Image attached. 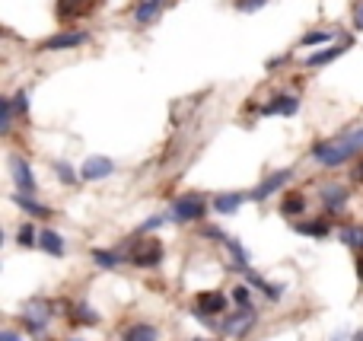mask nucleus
I'll use <instances>...</instances> for the list:
<instances>
[{
    "label": "nucleus",
    "instance_id": "b1692460",
    "mask_svg": "<svg viewBox=\"0 0 363 341\" xmlns=\"http://www.w3.org/2000/svg\"><path fill=\"white\" fill-rule=\"evenodd\" d=\"M249 281H252V287H258V290H265V297H268V300H277V297H281V293H284V287H271L265 278H258V274H255V272H249Z\"/></svg>",
    "mask_w": 363,
    "mask_h": 341
},
{
    "label": "nucleus",
    "instance_id": "4c0bfd02",
    "mask_svg": "<svg viewBox=\"0 0 363 341\" xmlns=\"http://www.w3.org/2000/svg\"><path fill=\"white\" fill-rule=\"evenodd\" d=\"M357 278H360V281H363V249H360V252H357Z\"/></svg>",
    "mask_w": 363,
    "mask_h": 341
},
{
    "label": "nucleus",
    "instance_id": "c9c22d12",
    "mask_svg": "<svg viewBox=\"0 0 363 341\" xmlns=\"http://www.w3.org/2000/svg\"><path fill=\"white\" fill-rule=\"evenodd\" d=\"M159 223H163V217H150V220H147V223H144V227H140V230H138V233H147V230H157Z\"/></svg>",
    "mask_w": 363,
    "mask_h": 341
},
{
    "label": "nucleus",
    "instance_id": "c85d7f7f",
    "mask_svg": "<svg viewBox=\"0 0 363 341\" xmlns=\"http://www.w3.org/2000/svg\"><path fill=\"white\" fill-rule=\"evenodd\" d=\"M226 249L233 252V262L239 265V268H246V262H249V258H246V249H242V246L236 243V239H226Z\"/></svg>",
    "mask_w": 363,
    "mask_h": 341
},
{
    "label": "nucleus",
    "instance_id": "bb28decb",
    "mask_svg": "<svg viewBox=\"0 0 363 341\" xmlns=\"http://www.w3.org/2000/svg\"><path fill=\"white\" fill-rule=\"evenodd\" d=\"M55 173H58V179H61L64 185H77V173L64 160H55Z\"/></svg>",
    "mask_w": 363,
    "mask_h": 341
},
{
    "label": "nucleus",
    "instance_id": "f8f14e48",
    "mask_svg": "<svg viewBox=\"0 0 363 341\" xmlns=\"http://www.w3.org/2000/svg\"><path fill=\"white\" fill-rule=\"evenodd\" d=\"M226 309V297L220 290L198 293V316H220Z\"/></svg>",
    "mask_w": 363,
    "mask_h": 341
},
{
    "label": "nucleus",
    "instance_id": "9d476101",
    "mask_svg": "<svg viewBox=\"0 0 363 341\" xmlns=\"http://www.w3.org/2000/svg\"><path fill=\"white\" fill-rule=\"evenodd\" d=\"M48 319H51V307H45V303H29L26 313H22V322H26L29 332H41L48 326Z\"/></svg>",
    "mask_w": 363,
    "mask_h": 341
},
{
    "label": "nucleus",
    "instance_id": "412c9836",
    "mask_svg": "<svg viewBox=\"0 0 363 341\" xmlns=\"http://www.w3.org/2000/svg\"><path fill=\"white\" fill-rule=\"evenodd\" d=\"M13 201L20 204L26 214H35V217H48V214H51V208H45V204L32 201V195H13Z\"/></svg>",
    "mask_w": 363,
    "mask_h": 341
},
{
    "label": "nucleus",
    "instance_id": "aec40b11",
    "mask_svg": "<svg viewBox=\"0 0 363 341\" xmlns=\"http://www.w3.org/2000/svg\"><path fill=\"white\" fill-rule=\"evenodd\" d=\"M239 204H242L239 192H230V195H217V198H213V210H220V214H236Z\"/></svg>",
    "mask_w": 363,
    "mask_h": 341
},
{
    "label": "nucleus",
    "instance_id": "20e7f679",
    "mask_svg": "<svg viewBox=\"0 0 363 341\" xmlns=\"http://www.w3.org/2000/svg\"><path fill=\"white\" fill-rule=\"evenodd\" d=\"M103 0H58L55 4V13L61 22H74V20H83V16L96 13V7Z\"/></svg>",
    "mask_w": 363,
    "mask_h": 341
},
{
    "label": "nucleus",
    "instance_id": "473e14b6",
    "mask_svg": "<svg viewBox=\"0 0 363 341\" xmlns=\"http://www.w3.org/2000/svg\"><path fill=\"white\" fill-rule=\"evenodd\" d=\"M354 29L363 32V0H357V7H354Z\"/></svg>",
    "mask_w": 363,
    "mask_h": 341
},
{
    "label": "nucleus",
    "instance_id": "393cba45",
    "mask_svg": "<svg viewBox=\"0 0 363 341\" xmlns=\"http://www.w3.org/2000/svg\"><path fill=\"white\" fill-rule=\"evenodd\" d=\"M93 262L96 265H103V268H115L121 258L115 255V252H109V249H93Z\"/></svg>",
    "mask_w": 363,
    "mask_h": 341
},
{
    "label": "nucleus",
    "instance_id": "6ab92c4d",
    "mask_svg": "<svg viewBox=\"0 0 363 341\" xmlns=\"http://www.w3.org/2000/svg\"><path fill=\"white\" fill-rule=\"evenodd\" d=\"M303 210H306V195H303V192H287V195L281 198V214L296 217V214H303Z\"/></svg>",
    "mask_w": 363,
    "mask_h": 341
},
{
    "label": "nucleus",
    "instance_id": "6e6552de",
    "mask_svg": "<svg viewBox=\"0 0 363 341\" xmlns=\"http://www.w3.org/2000/svg\"><path fill=\"white\" fill-rule=\"evenodd\" d=\"M112 173H115V163H112L109 156H89V160L83 163V169H80L83 182H99V179H105V175H112Z\"/></svg>",
    "mask_w": 363,
    "mask_h": 341
},
{
    "label": "nucleus",
    "instance_id": "1a4fd4ad",
    "mask_svg": "<svg viewBox=\"0 0 363 341\" xmlns=\"http://www.w3.org/2000/svg\"><path fill=\"white\" fill-rule=\"evenodd\" d=\"M300 112V99L296 96H287V93H281V96H275L268 105H261V115H296Z\"/></svg>",
    "mask_w": 363,
    "mask_h": 341
},
{
    "label": "nucleus",
    "instance_id": "72a5a7b5",
    "mask_svg": "<svg viewBox=\"0 0 363 341\" xmlns=\"http://www.w3.org/2000/svg\"><path fill=\"white\" fill-rule=\"evenodd\" d=\"M233 300L239 303V307H249V290H246V287H236V290H233Z\"/></svg>",
    "mask_w": 363,
    "mask_h": 341
},
{
    "label": "nucleus",
    "instance_id": "9b49d317",
    "mask_svg": "<svg viewBox=\"0 0 363 341\" xmlns=\"http://www.w3.org/2000/svg\"><path fill=\"white\" fill-rule=\"evenodd\" d=\"M322 204H325V210H329V214H341L344 204H348V188L335 185V182H331V185H325L322 188Z\"/></svg>",
    "mask_w": 363,
    "mask_h": 341
},
{
    "label": "nucleus",
    "instance_id": "423d86ee",
    "mask_svg": "<svg viewBox=\"0 0 363 341\" xmlns=\"http://www.w3.org/2000/svg\"><path fill=\"white\" fill-rule=\"evenodd\" d=\"M7 166H10V175H13L16 188H20V195H32L35 192V175H32V169H29V163L22 160L20 154H10Z\"/></svg>",
    "mask_w": 363,
    "mask_h": 341
},
{
    "label": "nucleus",
    "instance_id": "dca6fc26",
    "mask_svg": "<svg viewBox=\"0 0 363 341\" xmlns=\"http://www.w3.org/2000/svg\"><path fill=\"white\" fill-rule=\"evenodd\" d=\"M159 10H163V0H140L138 10H134V20H138V26H150L159 16Z\"/></svg>",
    "mask_w": 363,
    "mask_h": 341
},
{
    "label": "nucleus",
    "instance_id": "f704fd0d",
    "mask_svg": "<svg viewBox=\"0 0 363 341\" xmlns=\"http://www.w3.org/2000/svg\"><path fill=\"white\" fill-rule=\"evenodd\" d=\"M201 236H207V239H223V243H226L223 230H217V227H204V230H201Z\"/></svg>",
    "mask_w": 363,
    "mask_h": 341
},
{
    "label": "nucleus",
    "instance_id": "7c9ffc66",
    "mask_svg": "<svg viewBox=\"0 0 363 341\" xmlns=\"http://www.w3.org/2000/svg\"><path fill=\"white\" fill-rule=\"evenodd\" d=\"M13 112H20V115H26V112H29V93L26 90H20L13 96Z\"/></svg>",
    "mask_w": 363,
    "mask_h": 341
},
{
    "label": "nucleus",
    "instance_id": "2eb2a0df",
    "mask_svg": "<svg viewBox=\"0 0 363 341\" xmlns=\"http://www.w3.org/2000/svg\"><path fill=\"white\" fill-rule=\"evenodd\" d=\"M344 48L348 45H329V48H322V51H315V55H309L306 58V67H325V64H331L335 58H341L344 55Z\"/></svg>",
    "mask_w": 363,
    "mask_h": 341
},
{
    "label": "nucleus",
    "instance_id": "2f4dec72",
    "mask_svg": "<svg viewBox=\"0 0 363 341\" xmlns=\"http://www.w3.org/2000/svg\"><path fill=\"white\" fill-rule=\"evenodd\" d=\"M268 0H239V10L242 13H252V10H261Z\"/></svg>",
    "mask_w": 363,
    "mask_h": 341
},
{
    "label": "nucleus",
    "instance_id": "a878e982",
    "mask_svg": "<svg viewBox=\"0 0 363 341\" xmlns=\"http://www.w3.org/2000/svg\"><path fill=\"white\" fill-rule=\"evenodd\" d=\"M341 239H344V243H348L354 252L363 249V230H357V227H348V230L341 233Z\"/></svg>",
    "mask_w": 363,
    "mask_h": 341
},
{
    "label": "nucleus",
    "instance_id": "4468645a",
    "mask_svg": "<svg viewBox=\"0 0 363 341\" xmlns=\"http://www.w3.org/2000/svg\"><path fill=\"white\" fill-rule=\"evenodd\" d=\"M121 341H159V328L147 326V322H134L121 332Z\"/></svg>",
    "mask_w": 363,
    "mask_h": 341
},
{
    "label": "nucleus",
    "instance_id": "58836bf2",
    "mask_svg": "<svg viewBox=\"0 0 363 341\" xmlns=\"http://www.w3.org/2000/svg\"><path fill=\"white\" fill-rule=\"evenodd\" d=\"M354 341H363V332H357V335H354Z\"/></svg>",
    "mask_w": 363,
    "mask_h": 341
},
{
    "label": "nucleus",
    "instance_id": "f03ea898",
    "mask_svg": "<svg viewBox=\"0 0 363 341\" xmlns=\"http://www.w3.org/2000/svg\"><path fill=\"white\" fill-rule=\"evenodd\" d=\"M128 262L138 265V268H157L163 262V243L153 236H138L128 249Z\"/></svg>",
    "mask_w": 363,
    "mask_h": 341
},
{
    "label": "nucleus",
    "instance_id": "cd10ccee",
    "mask_svg": "<svg viewBox=\"0 0 363 341\" xmlns=\"http://www.w3.org/2000/svg\"><path fill=\"white\" fill-rule=\"evenodd\" d=\"M16 243H20V246H35V243H39V236H35V227H32V223H22L20 233H16Z\"/></svg>",
    "mask_w": 363,
    "mask_h": 341
},
{
    "label": "nucleus",
    "instance_id": "39448f33",
    "mask_svg": "<svg viewBox=\"0 0 363 341\" xmlns=\"http://www.w3.org/2000/svg\"><path fill=\"white\" fill-rule=\"evenodd\" d=\"M255 322H258V313H255L252 307H242V309H236V313H230V319L223 322V332L233 335V338H246Z\"/></svg>",
    "mask_w": 363,
    "mask_h": 341
},
{
    "label": "nucleus",
    "instance_id": "ddd939ff",
    "mask_svg": "<svg viewBox=\"0 0 363 341\" xmlns=\"http://www.w3.org/2000/svg\"><path fill=\"white\" fill-rule=\"evenodd\" d=\"M290 175H293V173H290V169H281V173H271V175H268V179L261 182V185L252 192V198H255V201H265L268 195H275V192L284 185V182L290 179Z\"/></svg>",
    "mask_w": 363,
    "mask_h": 341
},
{
    "label": "nucleus",
    "instance_id": "e433bc0d",
    "mask_svg": "<svg viewBox=\"0 0 363 341\" xmlns=\"http://www.w3.org/2000/svg\"><path fill=\"white\" fill-rule=\"evenodd\" d=\"M350 179L354 182H363V156H360V163L354 166V173H350Z\"/></svg>",
    "mask_w": 363,
    "mask_h": 341
},
{
    "label": "nucleus",
    "instance_id": "7ed1b4c3",
    "mask_svg": "<svg viewBox=\"0 0 363 341\" xmlns=\"http://www.w3.org/2000/svg\"><path fill=\"white\" fill-rule=\"evenodd\" d=\"M204 214H207V198L204 195H182V198H176V204H172V220H178V223L201 220Z\"/></svg>",
    "mask_w": 363,
    "mask_h": 341
},
{
    "label": "nucleus",
    "instance_id": "c756f323",
    "mask_svg": "<svg viewBox=\"0 0 363 341\" xmlns=\"http://www.w3.org/2000/svg\"><path fill=\"white\" fill-rule=\"evenodd\" d=\"M329 39H331V32H325V29L322 32H306L300 39V45H322V42H329Z\"/></svg>",
    "mask_w": 363,
    "mask_h": 341
},
{
    "label": "nucleus",
    "instance_id": "0eeeda50",
    "mask_svg": "<svg viewBox=\"0 0 363 341\" xmlns=\"http://www.w3.org/2000/svg\"><path fill=\"white\" fill-rule=\"evenodd\" d=\"M86 42H89V32L70 29V32H58V35H51V39H45L39 48L41 51H64V48H80V45H86Z\"/></svg>",
    "mask_w": 363,
    "mask_h": 341
},
{
    "label": "nucleus",
    "instance_id": "5701e85b",
    "mask_svg": "<svg viewBox=\"0 0 363 341\" xmlns=\"http://www.w3.org/2000/svg\"><path fill=\"white\" fill-rule=\"evenodd\" d=\"M13 99H0V134H10V125H13Z\"/></svg>",
    "mask_w": 363,
    "mask_h": 341
},
{
    "label": "nucleus",
    "instance_id": "f257e3e1",
    "mask_svg": "<svg viewBox=\"0 0 363 341\" xmlns=\"http://www.w3.org/2000/svg\"><path fill=\"white\" fill-rule=\"evenodd\" d=\"M360 147H363V128H357V131H348V134H341V138H331V140L315 144L312 160L322 163V166H341V163H348L350 156H357Z\"/></svg>",
    "mask_w": 363,
    "mask_h": 341
},
{
    "label": "nucleus",
    "instance_id": "a211bd4d",
    "mask_svg": "<svg viewBox=\"0 0 363 341\" xmlns=\"http://www.w3.org/2000/svg\"><path fill=\"white\" fill-rule=\"evenodd\" d=\"M296 233H300V236L322 239V236H329V233H331V227H329V220H322V217H315V220L300 223V227H296Z\"/></svg>",
    "mask_w": 363,
    "mask_h": 341
},
{
    "label": "nucleus",
    "instance_id": "f3484780",
    "mask_svg": "<svg viewBox=\"0 0 363 341\" xmlns=\"http://www.w3.org/2000/svg\"><path fill=\"white\" fill-rule=\"evenodd\" d=\"M39 246L48 252V255H55V258L64 255V239H61V233H58V230H41L39 233Z\"/></svg>",
    "mask_w": 363,
    "mask_h": 341
},
{
    "label": "nucleus",
    "instance_id": "4be33fe9",
    "mask_svg": "<svg viewBox=\"0 0 363 341\" xmlns=\"http://www.w3.org/2000/svg\"><path fill=\"white\" fill-rule=\"evenodd\" d=\"M70 322H77V326H96L99 316L93 313V307H86V303H77L74 313H70Z\"/></svg>",
    "mask_w": 363,
    "mask_h": 341
}]
</instances>
